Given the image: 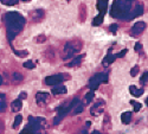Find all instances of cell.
Segmentation results:
<instances>
[{"mask_svg":"<svg viewBox=\"0 0 148 134\" xmlns=\"http://www.w3.org/2000/svg\"><path fill=\"white\" fill-rule=\"evenodd\" d=\"M49 96H50V94L46 93V91H39V93H37L36 101H37V103H38V106H44L47 102V100H49Z\"/></svg>","mask_w":148,"mask_h":134,"instance_id":"cell-11","label":"cell"},{"mask_svg":"<svg viewBox=\"0 0 148 134\" xmlns=\"http://www.w3.org/2000/svg\"><path fill=\"white\" fill-rule=\"evenodd\" d=\"M21 1H25V3H27V1H30V0H21Z\"/></svg>","mask_w":148,"mask_h":134,"instance_id":"cell-36","label":"cell"},{"mask_svg":"<svg viewBox=\"0 0 148 134\" xmlns=\"http://www.w3.org/2000/svg\"><path fill=\"white\" fill-rule=\"evenodd\" d=\"M69 78V75L68 74H56V75H51V76H47L45 78V83L46 86H55V84H58V83H62Z\"/></svg>","mask_w":148,"mask_h":134,"instance_id":"cell-7","label":"cell"},{"mask_svg":"<svg viewBox=\"0 0 148 134\" xmlns=\"http://www.w3.org/2000/svg\"><path fill=\"white\" fill-rule=\"evenodd\" d=\"M139 74V65H135V67H133V69L130 70V76L132 77H135Z\"/></svg>","mask_w":148,"mask_h":134,"instance_id":"cell-28","label":"cell"},{"mask_svg":"<svg viewBox=\"0 0 148 134\" xmlns=\"http://www.w3.org/2000/svg\"><path fill=\"white\" fill-rule=\"evenodd\" d=\"M130 10H132L130 1H127V0H115L112 5L110 14L114 18L125 19V17L129 13Z\"/></svg>","mask_w":148,"mask_h":134,"instance_id":"cell-2","label":"cell"},{"mask_svg":"<svg viewBox=\"0 0 148 134\" xmlns=\"http://www.w3.org/2000/svg\"><path fill=\"white\" fill-rule=\"evenodd\" d=\"M104 14L106 12H100V14L96 16L92 20V25L94 26H97V25H101V24L103 23V18H104Z\"/></svg>","mask_w":148,"mask_h":134,"instance_id":"cell-19","label":"cell"},{"mask_svg":"<svg viewBox=\"0 0 148 134\" xmlns=\"http://www.w3.org/2000/svg\"><path fill=\"white\" fill-rule=\"evenodd\" d=\"M104 111V101L103 100H98L96 101L91 108H90V114L92 116H98V115H101Z\"/></svg>","mask_w":148,"mask_h":134,"instance_id":"cell-8","label":"cell"},{"mask_svg":"<svg viewBox=\"0 0 148 134\" xmlns=\"http://www.w3.org/2000/svg\"><path fill=\"white\" fill-rule=\"evenodd\" d=\"M127 52H128V49H123L122 51H120L119 54H116L115 56H116V58H121V57H123V56H126L127 55Z\"/></svg>","mask_w":148,"mask_h":134,"instance_id":"cell-31","label":"cell"},{"mask_svg":"<svg viewBox=\"0 0 148 134\" xmlns=\"http://www.w3.org/2000/svg\"><path fill=\"white\" fill-rule=\"evenodd\" d=\"M84 57H85V55L84 54H82V55H79V56H77V57H75V58H72L70 62L68 63V65L66 67H69V68H73V67H78L81 63H82V60L84 59Z\"/></svg>","mask_w":148,"mask_h":134,"instance_id":"cell-14","label":"cell"},{"mask_svg":"<svg viewBox=\"0 0 148 134\" xmlns=\"http://www.w3.org/2000/svg\"><path fill=\"white\" fill-rule=\"evenodd\" d=\"M46 120L43 118H34V116H29V124L24 127V133L30 132V133H37L42 129V127L45 125Z\"/></svg>","mask_w":148,"mask_h":134,"instance_id":"cell-3","label":"cell"},{"mask_svg":"<svg viewBox=\"0 0 148 134\" xmlns=\"http://www.w3.org/2000/svg\"><path fill=\"white\" fill-rule=\"evenodd\" d=\"M21 121H23V116H21V115H17V116H16V119H14L13 125H12V128H13V129H17V128L20 126Z\"/></svg>","mask_w":148,"mask_h":134,"instance_id":"cell-23","label":"cell"},{"mask_svg":"<svg viewBox=\"0 0 148 134\" xmlns=\"http://www.w3.org/2000/svg\"><path fill=\"white\" fill-rule=\"evenodd\" d=\"M26 97H27V94H26L25 91H21V93L19 94V99H20V100H21V99H23V100H25Z\"/></svg>","mask_w":148,"mask_h":134,"instance_id":"cell-34","label":"cell"},{"mask_svg":"<svg viewBox=\"0 0 148 134\" xmlns=\"http://www.w3.org/2000/svg\"><path fill=\"white\" fill-rule=\"evenodd\" d=\"M112 49H109V51H108V54H107V56L104 57V59H103V62H102V64H103V67H108V65H110L112 64L114 60L116 59V56L115 55H113L112 54Z\"/></svg>","mask_w":148,"mask_h":134,"instance_id":"cell-13","label":"cell"},{"mask_svg":"<svg viewBox=\"0 0 148 134\" xmlns=\"http://www.w3.org/2000/svg\"><path fill=\"white\" fill-rule=\"evenodd\" d=\"M147 82H148V72L145 71L143 75L141 76V83H142V86H147Z\"/></svg>","mask_w":148,"mask_h":134,"instance_id":"cell-26","label":"cell"},{"mask_svg":"<svg viewBox=\"0 0 148 134\" xmlns=\"http://www.w3.org/2000/svg\"><path fill=\"white\" fill-rule=\"evenodd\" d=\"M51 93L53 95H60V94H66V88L65 86H63V84H55V86H52L51 88Z\"/></svg>","mask_w":148,"mask_h":134,"instance_id":"cell-12","label":"cell"},{"mask_svg":"<svg viewBox=\"0 0 148 134\" xmlns=\"http://www.w3.org/2000/svg\"><path fill=\"white\" fill-rule=\"evenodd\" d=\"M135 51L139 52V54H142V44L141 43H136V44H135Z\"/></svg>","mask_w":148,"mask_h":134,"instance_id":"cell-32","label":"cell"},{"mask_svg":"<svg viewBox=\"0 0 148 134\" xmlns=\"http://www.w3.org/2000/svg\"><path fill=\"white\" fill-rule=\"evenodd\" d=\"M71 108H72V101L70 103H66L64 106H62L60 108H58V113H57V116L53 120V124L55 125H58L59 124V121L63 120L70 112H71Z\"/></svg>","mask_w":148,"mask_h":134,"instance_id":"cell-6","label":"cell"},{"mask_svg":"<svg viewBox=\"0 0 148 134\" xmlns=\"http://www.w3.org/2000/svg\"><path fill=\"white\" fill-rule=\"evenodd\" d=\"M130 103L134 106V112H139L140 109H141V103L135 102V101H130Z\"/></svg>","mask_w":148,"mask_h":134,"instance_id":"cell-30","label":"cell"},{"mask_svg":"<svg viewBox=\"0 0 148 134\" xmlns=\"http://www.w3.org/2000/svg\"><path fill=\"white\" fill-rule=\"evenodd\" d=\"M68 1H70V0H68Z\"/></svg>","mask_w":148,"mask_h":134,"instance_id":"cell-38","label":"cell"},{"mask_svg":"<svg viewBox=\"0 0 148 134\" xmlns=\"http://www.w3.org/2000/svg\"><path fill=\"white\" fill-rule=\"evenodd\" d=\"M108 82V74L106 72H98V74L94 75L89 82H88V87L90 90H96L101 83H107Z\"/></svg>","mask_w":148,"mask_h":134,"instance_id":"cell-5","label":"cell"},{"mask_svg":"<svg viewBox=\"0 0 148 134\" xmlns=\"http://www.w3.org/2000/svg\"><path fill=\"white\" fill-rule=\"evenodd\" d=\"M1 83H3V77H1V75H0V86H1Z\"/></svg>","mask_w":148,"mask_h":134,"instance_id":"cell-35","label":"cell"},{"mask_svg":"<svg viewBox=\"0 0 148 134\" xmlns=\"http://www.w3.org/2000/svg\"><path fill=\"white\" fill-rule=\"evenodd\" d=\"M82 43L79 41H70L65 44L64 46V51H63V59H68V58H72V56H75L77 52H79Z\"/></svg>","mask_w":148,"mask_h":134,"instance_id":"cell-4","label":"cell"},{"mask_svg":"<svg viewBox=\"0 0 148 134\" xmlns=\"http://www.w3.org/2000/svg\"><path fill=\"white\" fill-rule=\"evenodd\" d=\"M132 119H133L132 112H125V113H122V115H121V121H122V124H125V125L130 124Z\"/></svg>","mask_w":148,"mask_h":134,"instance_id":"cell-17","label":"cell"},{"mask_svg":"<svg viewBox=\"0 0 148 134\" xmlns=\"http://www.w3.org/2000/svg\"><path fill=\"white\" fill-rule=\"evenodd\" d=\"M142 13H143V5H138L134 10H130L129 11V13L125 17V19H123V20H132L135 17L141 16Z\"/></svg>","mask_w":148,"mask_h":134,"instance_id":"cell-9","label":"cell"},{"mask_svg":"<svg viewBox=\"0 0 148 134\" xmlns=\"http://www.w3.org/2000/svg\"><path fill=\"white\" fill-rule=\"evenodd\" d=\"M3 20L6 26V34L7 39L11 42L21 32V30L25 26V18H24L18 12H7L4 14Z\"/></svg>","mask_w":148,"mask_h":134,"instance_id":"cell-1","label":"cell"},{"mask_svg":"<svg viewBox=\"0 0 148 134\" xmlns=\"http://www.w3.org/2000/svg\"><path fill=\"white\" fill-rule=\"evenodd\" d=\"M108 30L110 31V32H112V33H116L117 32V30H119V25H117V24H112V25H110L109 27H108Z\"/></svg>","mask_w":148,"mask_h":134,"instance_id":"cell-27","label":"cell"},{"mask_svg":"<svg viewBox=\"0 0 148 134\" xmlns=\"http://www.w3.org/2000/svg\"><path fill=\"white\" fill-rule=\"evenodd\" d=\"M21 107H23V102H21L20 99L14 100L13 102L11 103V109H12V112H13V113H18V112H20Z\"/></svg>","mask_w":148,"mask_h":134,"instance_id":"cell-16","label":"cell"},{"mask_svg":"<svg viewBox=\"0 0 148 134\" xmlns=\"http://www.w3.org/2000/svg\"><path fill=\"white\" fill-rule=\"evenodd\" d=\"M146 29V23L143 21H138L136 24H134L132 30H130V34L132 36H139Z\"/></svg>","mask_w":148,"mask_h":134,"instance_id":"cell-10","label":"cell"},{"mask_svg":"<svg viewBox=\"0 0 148 134\" xmlns=\"http://www.w3.org/2000/svg\"><path fill=\"white\" fill-rule=\"evenodd\" d=\"M127 1H133V0H127Z\"/></svg>","mask_w":148,"mask_h":134,"instance_id":"cell-37","label":"cell"},{"mask_svg":"<svg viewBox=\"0 0 148 134\" xmlns=\"http://www.w3.org/2000/svg\"><path fill=\"white\" fill-rule=\"evenodd\" d=\"M108 7V0H98L97 1V8L100 10V12H107Z\"/></svg>","mask_w":148,"mask_h":134,"instance_id":"cell-20","label":"cell"},{"mask_svg":"<svg viewBox=\"0 0 148 134\" xmlns=\"http://www.w3.org/2000/svg\"><path fill=\"white\" fill-rule=\"evenodd\" d=\"M12 50H13V52H14L17 56H20V57H23V56H26V55L29 54L26 50H24V51H18V50H16V49H13V47H12Z\"/></svg>","mask_w":148,"mask_h":134,"instance_id":"cell-29","label":"cell"},{"mask_svg":"<svg viewBox=\"0 0 148 134\" xmlns=\"http://www.w3.org/2000/svg\"><path fill=\"white\" fill-rule=\"evenodd\" d=\"M13 81H21L23 80V75H20V74H18V72H14L13 74Z\"/></svg>","mask_w":148,"mask_h":134,"instance_id":"cell-33","label":"cell"},{"mask_svg":"<svg viewBox=\"0 0 148 134\" xmlns=\"http://www.w3.org/2000/svg\"><path fill=\"white\" fill-rule=\"evenodd\" d=\"M24 67H25L26 69H34L36 64H34V62H32V60H26V62L24 63Z\"/></svg>","mask_w":148,"mask_h":134,"instance_id":"cell-25","label":"cell"},{"mask_svg":"<svg viewBox=\"0 0 148 134\" xmlns=\"http://www.w3.org/2000/svg\"><path fill=\"white\" fill-rule=\"evenodd\" d=\"M1 3L4 5H7V6H13V5H17L19 3V0H1Z\"/></svg>","mask_w":148,"mask_h":134,"instance_id":"cell-24","label":"cell"},{"mask_svg":"<svg viewBox=\"0 0 148 134\" xmlns=\"http://www.w3.org/2000/svg\"><path fill=\"white\" fill-rule=\"evenodd\" d=\"M6 109V97H5V94L0 93V113L5 112Z\"/></svg>","mask_w":148,"mask_h":134,"instance_id":"cell-21","label":"cell"},{"mask_svg":"<svg viewBox=\"0 0 148 134\" xmlns=\"http://www.w3.org/2000/svg\"><path fill=\"white\" fill-rule=\"evenodd\" d=\"M129 91H130V94H132L133 96L140 97V96L143 94V88L139 89V88H136V86H130V87H129Z\"/></svg>","mask_w":148,"mask_h":134,"instance_id":"cell-18","label":"cell"},{"mask_svg":"<svg viewBox=\"0 0 148 134\" xmlns=\"http://www.w3.org/2000/svg\"><path fill=\"white\" fill-rule=\"evenodd\" d=\"M30 17H31L34 21H39V20H42L43 17H44V11H43V10H36V11L32 12V13H30Z\"/></svg>","mask_w":148,"mask_h":134,"instance_id":"cell-15","label":"cell"},{"mask_svg":"<svg viewBox=\"0 0 148 134\" xmlns=\"http://www.w3.org/2000/svg\"><path fill=\"white\" fill-rule=\"evenodd\" d=\"M92 99H94V90L89 91L88 94H85V97H84V102H83V104H89V103L92 101Z\"/></svg>","mask_w":148,"mask_h":134,"instance_id":"cell-22","label":"cell"}]
</instances>
